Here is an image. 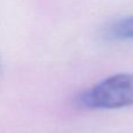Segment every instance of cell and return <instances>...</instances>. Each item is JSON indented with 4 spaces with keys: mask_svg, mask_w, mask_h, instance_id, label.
<instances>
[{
    "mask_svg": "<svg viewBox=\"0 0 133 133\" xmlns=\"http://www.w3.org/2000/svg\"><path fill=\"white\" fill-rule=\"evenodd\" d=\"M78 102L94 110H109L133 105V74H117L84 91Z\"/></svg>",
    "mask_w": 133,
    "mask_h": 133,
    "instance_id": "1",
    "label": "cell"
},
{
    "mask_svg": "<svg viewBox=\"0 0 133 133\" xmlns=\"http://www.w3.org/2000/svg\"><path fill=\"white\" fill-rule=\"evenodd\" d=\"M105 37L111 41L133 40V16H126L111 23L105 30Z\"/></svg>",
    "mask_w": 133,
    "mask_h": 133,
    "instance_id": "2",
    "label": "cell"
}]
</instances>
